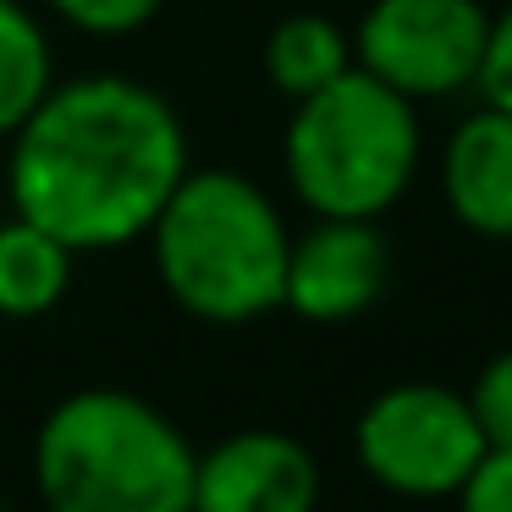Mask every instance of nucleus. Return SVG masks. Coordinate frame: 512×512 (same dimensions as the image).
Segmentation results:
<instances>
[{"label": "nucleus", "mask_w": 512, "mask_h": 512, "mask_svg": "<svg viewBox=\"0 0 512 512\" xmlns=\"http://www.w3.org/2000/svg\"><path fill=\"white\" fill-rule=\"evenodd\" d=\"M292 232L276 199L243 171H193L149 226V259L182 314L248 325L281 309Z\"/></svg>", "instance_id": "2"}, {"label": "nucleus", "mask_w": 512, "mask_h": 512, "mask_svg": "<svg viewBox=\"0 0 512 512\" xmlns=\"http://www.w3.org/2000/svg\"><path fill=\"white\" fill-rule=\"evenodd\" d=\"M424 155V127L408 94L386 89L364 67H347L325 89L292 100V122L281 138V171L314 215L380 221Z\"/></svg>", "instance_id": "4"}, {"label": "nucleus", "mask_w": 512, "mask_h": 512, "mask_svg": "<svg viewBox=\"0 0 512 512\" xmlns=\"http://www.w3.org/2000/svg\"><path fill=\"white\" fill-rule=\"evenodd\" d=\"M468 408H474L479 435H485L490 452H512V347L479 369L474 391H468Z\"/></svg>", "instance_id": "14"}, {"label": "nucleus", "mask_w": 512, "mask_h": 512, "mask_svg": "<svg viewBox=\"0 0 512 512\" xmlns=\"http://www.w3.org/2000/svg\"><path fill=\"white\" fill-rule=\"evenodd\" d=\"M320 463L287 430H237L193 457V512H314Z\"/></svg>", "instance_id": "8"}, {"label": "nucleus", "mask_w": 512, "mask_h": 512, "mask_svg": "<svg viewBox=\"0 0 512 512\" xmlns=\"http://www.w3.org/2000/svg\"><path fill=\"white\" fill-rule=\"evenodd\" d=\"M452 501L457 512H512V452H485Z\"/></svg>", "instance_id": "15"}, {"label": "nucleus", "mask_w": 512, "mask_h": 512, "mask_svg": "<svg viewBox=\"0 0 512 512\" xmlns=\"http://www.w3.org/2000/svg\"><path fill=\"white\" fill-rule=\"evenodd\" d=\"M358 468L386 496L402 501H446L463 490L474 463L490 452L479 419L468 408V391L402 380L369 397L353 424Z\"/></svg>", "instance_id": "5"}, {"label": "nucleus", "mask_w": 512, "mask_h": 512, "mask_svg": "<svg viewBox=\"0 0 512 512\" xmlns=\"http://www.w3.org/2000/svg\"><path fill=\"white\" fill-rule=\"evenodd\" d=\"M72 248L56 232L23 221H0V314L6 320H39L72 287Z\"/></svg>", "instance_id": "10"}, {"label": "nucleus", "mask_w": 512, "mask_h": 512, "mask_svg": "<svg viewBox=\"0 0 512 512\" xmlns=\"http://www.w3.org/2000/svg\"><path fill=\"white\" fill-rule=\"evenodd\" d=\"M391 287V243L380 221H347V215H314L309 232L292 237L287 276H281V309L309 325H347L369 314Z\"/></svg>", "instance_id": "7"}, {"label": "nucleus", "mask_w": 512, "mask_h": 512, "mask_svg": "<svg viewBox=\"0 0 512 512\" xmlns=\"http://www.w3.org/2000/svg\"><path fill=\"white\" fill-rule=\"evenodd\" d=\"M193 446L155 402L122 386H83L34 435L45 512H193Z\"/></svg>", "instance_id": "3"}, {"label": "nucleus", "mask_w": 512, "mask_h": 512, "mask_svg": "<svg viewBox=\"0 0 512 512\" xmlns=\"http://www.w3.org/2000/svg\"><path fill=\"white\" fill-rule=\"evenodd\" d=\"M490 39V12L479 0H375L358 17L353 67L386 89L419 100H446L479 83Z\"/></svg>", "instance_id": "6"}, {"label": "nucleus", "mask_w": 512, "mask_h": 512, "mask_svg": "<svg viewBox=\"0 0 512 512\" xmlns=\"http://www.w3.org/2000/svg\"><path fill=\"white\" fill-rule=\"evenodd\" d=\"M353 67V39L320 12H292L270 28L265 39V78L276 83L287 100L325 89L331 78Z\"/></svg>", "instance_id": "11"}, {"label": "nucleus", "mask_w": 512, "mask_h": 512, "mask_svg": "<svg viewBox=\"0 0 512 512\" xmlns=\"http://www.w3.org/2000/svg\"><path fill=\"white\" fill-rule=\"evenodd\" d=\"M0 512H6V507H0Z\"/></svg>", "instance_id": "17"}, {"label": "nucleus", "mask_w": 512, "mask_h": 512, "mask_svg": "<svg viewBox=\"0 0 512 512\" xmlns=\"http://www.w3.org/2000/svg\"><path fill=\"white\" fill-rule=\"evenodd\" d=\"M6 144L12 215L56 232L72 254H111L149 237L188 177L177 105L116 72L50 83Z\"/></svg>", "instance_id": "1"}, {"label": "nucleus", "mask_w": 512, "mask_h": 512, "mask_svg": "<svg viewBox=\"0 0 512 512\" xmlns=\"http://www.w3.org/2000/svg\"><path fill=\"white\" fill-rule=\"evenodd\" d=\"M441 193L457 226L490 243H512V111L479 105L452 127L441 155Z\"/></svg>", "instance_id": "9"}, {"label": "nucleus", "mask_w": 512, "mask_h": 512, "mask_svg": "<svg viewBox=\"0 0 512 512\" xmlns=\"http://www.w3.org/2000/svg\"><path fill=\"white\" fill-rule=\"evenodd\" d=\"M56 83L50 34L23 0H0V138H12Z\"/></svg>", "instance_id": "12"}, {"label": "nucleus", "mask_w": 512, "mask_h": 512, "mask_svg": "<svg viewBox=\"0 0 512 512\" xmlns=\"http://www.w3.org/2000/svg\"><path fill=\"white\" fill-rule=\"evenodd\" d=\"M45 6H50V12H56L67 28H78V34L127 39V34H138V28L155 23L166 0H45Z\"/></svg>", "instance_id": "13"}, {"label": "nucleus", "mask_w": 512, "mask_h": 512, "mask_svg": "<svg viewBox=\"0 0 512 512\" xmlns=\"http://www.w3.org/2000/svg\"><path fill=\"white\" fill-rule=\"evenodd\" d=\"M479 94L485 105L512 111V6L490 17V39H485V61H479Z\"/></svg>", "instance_id": "16"}]
</instances>
